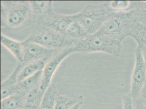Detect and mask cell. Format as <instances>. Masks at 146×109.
I'll return each mask as SVG.
<instances>
[{
    "mask_svg": "<svg viewBox=\"0 0 146 109\" xmlns=\"http://www.w3.org/2000/svg\"><path fill=\"white\" fill-rule=\"evenodd\" d=\"M36 23L29 1H1V27L20 30Z\"/></svg>",
    "mask_w": 146,
    "mask_h": 109,
    "instance_id": "obj_1",
    "label": "cell"
},
{
    "mask_svg": "<svg viewBox=\"0 0 146 109\" xmlns=\"http://www.w3.org/2000/svg\"><path fill=\"white\" fill-rule=\"evenodd\" d=\"M74 49L75 53H104L114 57H119L122 54L123 47L120 41L96 33L84 40L78 41L74 45Z\"/></svg>",
    "mask_w": 146,
    "mask_h": 109,
    "instance_id": "obj_2",
    "label": "cell"
},
{
    "mask_svg": "<svg viewBox=\"0 0 146 109\" xmlns=\"http://www.w3.org/2000/svg\"><path fill=\"white\" fill-rule=\"evenodd\" d=\"M135 22L130 11L111 12L107 20L97 33L122 42L125 38L130 37Z\"/></svg>",
    "mask_w": 146,
    "mask_h": 109,
    "instance_id": "obj_3",
    "label": "cell"
},
{
    "mask_svg": "<svg viewBox=\"0 0 146 109\" xmlns=\"http://www.w3.org/2000/svg\"><path fill=\"white\" fill-rule=\"evenodd\" d=\"M26 40L36 43L46 48L55 50H62L73 47L78 42L70 38L66 35L39 24H36Z\"/></svg>",
    "mask_w": 146,
    "mask_h": 109,
    "instance_id": "obj_4",
    "label": "cell"
},
{
    "mask_svg": "<svg viewBox=\"0 0 146 109\" xmlns=\"http://www.w3.org/2000/svg\"><path fill=\"white\" fill-rule=\"evenodd\" d=\"M106 2L102 4L88 5L75 14L76 20L85 29L90 36L101 29L110 14Z\"/></svg>",
    "mask_w": 146,
    "mask_h": 109,
    "instance_id": "obj_5",
    "label": "cell"
},
{
    "mask_svg": "<svg viewBox=\"0 0 146 109\" xmlns=\"http://www.w3.org/2000/svg\"><path fill=\"white\" fill-rule=\"evenodd\" d=\"M75 53L74 46L59 50L45 64L43 70L40 90L44 94L51 85V81L61 62L69 55Z\"/></svg>",
    "mask_w": 146,
    "mask_h": 109,
    "instance_id": "obj_6",
    "label": "cell"
},
{
    "mask_svg": "<svg viewBox=\"0 0 146 109\" xmlns=\"http://www.w3.org/2000/svg\"><path fill=\"white\" fill-rule=\"evenodd\" d=\"M22 44L24 64L38 61H44L46 63L60 50L46 48L37 43L27 40L22 42Z\"/></svg>",
    "mask_w": 146,
    "mask_h": 109,
    "instance_id": "obj_7",
    "label": "cell"
},
{
    "mask_svg": "<svg viewBox=\"0 0 146 109\" xmlns=\"http://www.w3.org/2000/svg\"><path fill=\"white\" fill-rule=\"evenodd\" d=\"M146 84V63L138 47L135 50V63L133 71L130 94L134 100L140 95Z\"/></svg>",
    "mask_w": 146,
    "mask_h": 109,
    "instance_id": "obj_8",
    "label": "cell"
},
{
    "mask_svg": "<svg viewBox=\"0 0 146 109\" xmlns=\"http://www.w3.org/2000/svg\"><path fill=\"white\" fill-rule=\"evenodd\" d=\"M75 19V14L66 15L54 12L42 19L37 24L43 25L61 33L66 35L68 28Z\"/></svg>",
    "mask_w": 146,
    "mask_h": 109,
    "instance_id": "obj_9",
    "label": "cell"
},
{
    "mask_svg": "<svg viewBox=\"0 0 146 109\" xmlns=\"http://www.w3.org/2000/svg\"><path fill=\"white\" fill-rule=\"evenodd\" d=\"M24 63H18L12 74L1 84V99L18 92L19 74Z\"/></svg>",
    "mask_w": 146,
    "mask_h": 109,
    "instance_id": "obj_10",
    "label": "cell"
},
{
    "mask_svg": "<svg viewBox=\"0 0 146 109\" xmlns=\"http://www.w3.org/2000/svg\"><path fill=\"white\" fill-rule=\"evenodd\" d=\"M29 2L36 24L45 17L54 12L52 7L53 2L51 1H30Z\"/></svg>",
    "mask_w": 146,
    "mask_h": 109,
    "instance_id": "obj_11",
    "label": "cell"
},
{
    "mask_svg": "<svg viewBox=\"0 0 146 109\" xmlns=\"http://www.w3.org/2000/svg\"><path fill=\"white\" fill-rule=\"evenodd\" d=\"M1 43L13 54L18 63H23V48L22 42L14 40L1 33Z\"/></svg>",
    "mask_w": 146,
    "mask_h": 109,
    "instance_id": "obj_12",
    "label": "cell"
},
{
    "mask_svg": "<svg viewBox=\"0 0 146 109\" xmlns=\"http://www.w3.org/2000/svg\"><path fill=\"white\" fill-rule=\"evenodd\" d=\"M84 98L82 95L68 94L61 95L57 94L55 98L54 109H70Z\"/></svg>",
    "mask_w": 146,
    "mask_h": 109,
    "instance_id": "obj_13",
    "label": "cell"
},
{
    "mask_svg": "<svg viewBox=\"0 0 146 109\" xmlns=\"http://www.w3.org/2000/svg\"><path fill=\"white\" fill-rule=\"evenodd\" d=\"M26 94L18 92L1 100V109H21L25 106Z\"/></svg>",
    "mask_w": 146,
    "mask_h": 109,
    "instance_id": "obj_14",
    "label": "cell"
},
{
    "mask_svg": "<svg viewBox=\"0 0 146 109\" xmlns=\"http://www.w3.org/2000/svg\"><path fill=\"white\" fill-rule=\"evenodd\" d=\"M46 63L42 61H34L24 64L19 74L18 81L21 82L43 70Z\"/></svg>",
    "mask_w": 146,
    "mask_h": 109,
    "instance_id": "obj_15",
    "label": "cell"
},
{
    "mask_svg": "<svg viewBox=\"0 0 146 109\" xmlns=\"http://www.w3.org/2000/svg\"><path fill=\"white\" fill-rule=\"evenodd\" d=\"M44 94L40 90L39 85L29 91L26 95L25 108L27 109H38L41 104Z\"/></svg>",
    "mask_w": 146,
    "mask_h": 109,
    "instance_id": "obj_16",
    "label": "cell"
},
{
    "mask_svg": "<svg viewBox=\"0 0 146 109\" xmlns=\"http://www.w3.org/2000/svg\"><path fill=\"white\" fill-rule=\"evenodd\" d=\"M130 11L136 23L146 26V1L132 2Z\"/></svg>",
    "mask_w": 146,
    "mask_h": 109,
    "instance_id": "obj_17",
    "label": "cell"
},
{
    "mask_svg": "<svg viewBox=\"0 0 146 109\" xmlns=\"http://www.w3.org/2000/svg\"><path fill=\"white\" fill-rule=\"evenodd\" d=\"M43 76V70L34 75L18 83V92L27 94L29 91L36 86L41 85Z\"/></svg>",
    "mask_w": 146,
    "mask_h": 109,
    "instance_id": "obj_18",
    "label": "cell"
},
{
    "mask_svg": "<svg viewBox=\"0 0 146 109\" xmlns=\"http://www.w3.org/2000/svg\"><path fill=\"white\" fill-rule=\"evenodd\" d=\"M66 35L76 41H81L90 36L85 28L75 19L70 25L66 31Z\"/></svg>",
    "mask_w": 146,
    "mask_h": 109,
    "instance_id": "obj_19",
    "label": "cell"
},
{
    "mask_svg": "<svg viewBox=\"0 0 146 109\" xmlns=\"http://www.w3.org/2000/svg\"><path fill=\"white\" fill-rule=\"evenodd\" d=\"M57 94L56 86L54 83H51L45 92L38 109H54L55 98Z\"/></svg>",
    "mask_w": 146,
    "mask_h": 109,
    "instance_id": "obj_20",
    "label": "cell"
},
{
    "mask_svg": "<svg viewBox=\"0 0 146 109\" xmlns=\"http://www.w3.org/2000/svg\"><path fill=\"white\" fill-rule=\"evenodd\" d=\"M130 37L134 38L137 44H142L146 47V26L135 22Z\"/></svg>",
    "mask_w": 146,
    "mask_h": 109,
    "instance_id": "obj_21",
    "label": "cell"
},
{
    "mask_svg": "<svg viewBox=\"0 0 146 109\" xmlns=\"http://www.w3.org/2000/svg\"><path fill=\"white\" fill-rule=\"evenodd\" d=\"M106 3L110 12H112L129 11L132 4V2L129 1H112Z\"/></svg>",
    "mask_w": 146,
    "mask_h": 109,
    "instance_id": "obj_22",
    "label": "cell"
},
{
    "mask_svg": "<svg viewBox=\"0 0 146 109\" xmlns=\"http://www.w3.org/2000/svg\"><path fill=\"white\" fill-rule=\"evenodd\" d=\"M134 105L135 109H146V84L140 95L134 100Z\"/></svg>",
    "mask_w": 146,
    "mask_h": 109,
    "instance_id": "obj_23",
    "label": "cell"
},
{
    "mask_svg": "<svg viewBox=\"0 0 146 109\" xmlns=\"http://www.w3.org/2000/svg\"><path fill=\"white\" fill-rule=\"evenodd\" d=\"M123 109H135L134 99L130 93L123 97Z\"/></svg>",
    "mask_w": 146,
    "mask_h": 109,
    "instance_id": "obj_24",
    "label": "cell"
},
{
    "mask_svg": "<svg viewBox=\"0 0 146 109\" xmlns=\"http://www.w3.org/2000/svg\"><path fill=\"white\" fill-rule=\"evenodd\" d=\"M137 47L139 48L141 53V54L142 56V57L143 58V60L146 63V47L142 45V44H137Z\"/></svg>",
    "mask_w": 146,
    "mask_h": 109,
    "instance_id": "obj_25",
    "label": "cell"
},
{
    "mask_svg": "<svg viewBox=\"0 0 146 109\" xmlns=\"http://www.w3.org/2000/svg\"><path fill=\"white\" fill-rule=\"evenodd\" d=\"M84 99L81 100L80 102L76 104L75 106H74L72 109H80L82 107V106L84 104Z\"/></svg>",
    "mask_w": 146,
    "mask_h": 109,
    "instance_id": "obj_26",
    "label": "cell"
},
{
    "mask_svg": "<svg viewBox=\"0 0 146 109\" xmlns=\"http://www.w3.org/2000/svg\"><path fill=\"white\" fill-rule=\"evenodd\" d=\"M26 109V108H23V109Z\"/></svg>",
    "mask_w": 146,
    "mask_h": 109,
    "instance_id": "obj_27",
    "label": "cell"
}]
</instances>
